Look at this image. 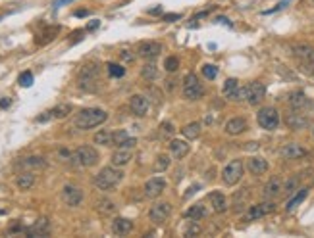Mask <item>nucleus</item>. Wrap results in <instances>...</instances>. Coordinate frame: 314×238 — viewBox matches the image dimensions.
<instances>
[{"instance_id": "obj_1", "label": "nucleus", "mask_w": 314, "mask_h": 238, "mask_svg": "<svg viewBox=\"0 0 314 238\" xmlns=\"http://www.w3.org/2000/svg\"><path fill=\"white\" fill-rule=\"evenodd\" d=\"M106 119H108V113H106L104 109H100V108H85V109H81V111L75 115V119H73V125H75L77 129H81V131H89V129L98 127V125H102Z\"/></svg>"}, {"instance_id": "obj_2", "label": "nucleus", "mask_w": 314, "mask_h": 238, "mask_svg": "<svg viewBox=\"0 0 314 238\" xmlns=\"http://www.w3.org/2000/svg\"><path fill=\"white\" fill-rule=\"evenodd\" d=\"M124 179V171L116 165H108V167H102L98 173L94 175L93 183L98 190H112L114 186H118Z\"/></svg>"}, {"instance_id": "obj_3", "label": "nucleus", "mask_w": 314, "mask_h": 238, "mask_svg": "<svg viewBox=\"0 0 314 238\" xmlns=\"http://www.w3.org/2000/svg\"><path fill=\"white\" fill-rule=\"evenodd\" d=\"M79 88L85 92H96L100 83V67L96 64H85L79 69Z\"/></svg>"}, {"instance_id": "obj_4", "label": "nucleus", "mask_w": 314, "mask_h": 238, "mask_svg": "<svg viewBox=\"0 0 314 238\" xmlns=\"http://www.w3.org/2000/svg\"><path fill=\"white\" fill-rule=\"evenodd\" d=\"M291 54H293V58L299 62L301 69L314 77V46H311V44H301V43L293 44Z\"/></svg>"}, {"instance_id": "obj_5", "label": "nucleus", "mask_w": 314, "mask_h": 238, "mask_svg": "<svg viewBox=\"0 0 314 238\" xmlns=\"http://www.w3.org/2000/svg\"><path fill=\"white\" fill-rule=\"evenodd\" d=\"M181 94L185 100H199L204 96V87L199 81V77L195 73H187L183 77V85H181Z\"/></svg>"}, {"instance_id": "obj_6", "label": "nucleus", "mask_w": 314, "mask_h": 238, "mask_svg": "<svg viewBox=\"0 0 314 238\" xmlns=\"http://www.w3.org/2000/svg\"><path fill=\"white\" fill-rule=\"evenodd\" d=\"M243 171H245V165L241 159H231L224 169H222V181H224L225 186H235L241 177H243Z\"/></svg>"}, {"instance_id": "obj_7", "label": "nucleus", "mask_w": 314, "mask_h": 238, "mask_svg": "<svg viewBox=\"0 0 314 238\" xmlns=\"http://www.w3.org/2000/svg\"><path fill=\"white\" fill-rule=\"evenodd\" d=\"M96 161H98V152L93 146H79L73 152V158H71V163H75L79 167H93Z\"/></svg>"}, {"instance_id": "obj_8", "label": "nucleus", "mask_w": 314, "mask_h": 238, "mask_svg": "<svg viewBox=\"0 0 314 238\" xmlns=\"http://www.w3.org/2000/svg\"><path fill=\"white\" fill-rule=\"evenodd\" d=\"M256 121H258V125H260L262 129H266V131L278 129V125H280V111L276 108H272V106L258 109Z\"/></svg>"}, {"instance_id": "obj_9", "label": "nucleus", "mask_w": 314, "mask_h": 238, "mask_svg": "<svg viewBox=\"0 0 314 238\" xmlns=\"http://www.w3.org/2000/svg\"><path fill=\"white\" fill-rule=\"evenodd\" d=\"M170 215H172V204L170 202H157L149 212V217L155 225H164L170 219Z\"/></svg>"}, {"instance_id": "obj_10", "label": "nucleus", "mask_w": 314, "mask_h": 238, "mask_svg": "<svg viewBox=\"0 0 314 238\" xmlns=\"http://www.w3.org/2000/svg\"><path fill=\"white\" fill-rule=\"evenodd\" d=\"M135 52H137V56H141L145 60H155L162 52V44L157 43V41H141L137 44Z\"/></svg>"}, {"instance_id": "obj_11", "label": "nucleus", "mask_w": 314, "mask_h": 238, "mask_svg": "<svg viewBox=\"0 0 314 238\" xmlns=\"http://www.w3.org/2000/svg\"><path fill=\"white\" fill-rule=\"evenodd\" d=\"M285 123L287 127L293 131H301L307 129L309 123H311V117L307 113H303V109H291L287 115H285Z\"/></svg>"}, {"instance_id": "obj_12", "label": "nucleus", "mask_w": 314, "mask_h": 238, "mask_svg": "<svg viewBox=\"0 0 314 238\" xmlns=\"http://www.w3.org/2000/svg\"><path fill=\"white\" fill-rule=\"evenodd\" d=\"M62 200L69 208H77L83 202V192H81V188H77L73 185H66L62 188Z\"/></svg>"}, {"instance_id": "obj_13", "label": "nucleus", "mask_w": 314, "mask_h": 238, "mask_svg": "<svg viewBox=\"0 0 314 238\" xmlns=\"http://www.w3.org/2000/svg\"><path fill=\"white\" fill-rule=\"evenodd\" d=\"M276 210V204L274 200H266L262 204H256V206H251L247 212V221H254V219H260V217L268 215Z\"/></svg>"}, {"instance_id": "obj_14", "label": "nucleus", "mask_w": 314, "mask_h": 238, "mask_svg": "<svg viewBox=\"0 0 314 238\" xmlns=\"http://www.w3.org/2000/svg\"><path fill=\"white\" fill-rule=\"evenodd\" d=\"M264 96H266V87L262 83L254 81V83L247 85V104L256 106V104H260L264 100Z\"/></svg>"}, {"instance_id": "obj_15", "label": "nucleus", "mask_w": 314, "mask_h": 238, "mask_svg": "<svg viewBox=\"0 0 314 238\" xmlns=\"http://www.w3.org/2000/svg\"><path fill=\"white\" fill-rule=\"evenodd\" d=\"M129 108H131V111H133L137 117H145V115L149 113V109H151V102H149V98L143 96V94H133V96L129 98Z\"/></svg>"}, {"instance_id": "obj_16", "label": "nucleus", "mask_w": 314, "mask_h": 238, "mask_svg": "<svg viewBox=\"0 0 314 238\" xmlns=\"http://www.w3.org/2000/svg\"><path fill=\"white\" fill-rule=\"evenodd\" d=\"M164 188H166V181L162 179V177H153V179H149L147 183H145V196L147 198H151V200H155L158 196L164 192Z\"/></svg>"}, {"instance_id": "obj_17", "label": "nucleus", "mask_w": 314, "mask_h": 238, "mask_svg": "<svg viewBox=\"0 0 314 238\" xmlns=\"http://www.w3.org/2000/svg\"><path fill=\"white\" fill-rule=\"evenodd\" d=\"M48 233H50V223H48L46 217L37 219L31 227L25 229V235H27V237H48Z\"/></svg>"}, {"instance_id": "obj_18", "label": "nucleus", "mask_w": 314, "mask_h": 238, "mask_svg": "<svg viewBox=\"0 0 314 238\" xmlns=\"http://www.w3.org/2000/svg\"><path fill=\"white\" fill-rule=\"evenodd\" d=\"M283 192V185H282V179L280 177H272L268 183L264 185V192L262 196L266 198V200H276V198H280Z\"/></svg>"}, {"instance_id": "obj_19", "label": "nucleus", "mask_w": 314, "mask_h": 238, "mask_svg": "<svg viewBox=\"0 0 314 238\" xmlns=\"http://www.w3.org/2000/svg\"><path fill=\"white\" fill-rule=\"evenodd\" d=\"M20 167H23L25 171H41L46 167V159L41 156H27L20 161Z\"/></svg>"}, {"instance_id": "obj_20", "label": "nucleus", "mask_w": 314, "mask_h": 238, "mask_svg": "<svg viewBox=\"0 0 314 238\" xmlns=\"http://www.w3.org/2000/svg\"><path fill=\"white\" fill-rule=\"evenodd\" d=\"M268 161L264 159V158H258V156H252V158H249L247 159V169L251 175H264L268 171Z\"/></svg>"}, {"instance_id": "obj_21", "label": "nucleus", "mask_w": 314, "mask_h": 238, "mask_svg": "<svg viewBox=\"0 0 314 238\" xmlns=\"http://www.w3.org/2000/svg\"><path fill=\"white\" fill-rule=\"evenodd\" d=\"M280 154H282L283 159H301V158L307 156V150H305L301 144H297V142H289V144H285V146L282 148Z\"/></svg>"}, {"instance_id": "obj_22", "label": "nucleus", "mask_w": 314, "mask_h": 238, "mask_svg": "<svg viewBox=\"0 0 314 238\" xmlns=\"http://www.w3.org/2000/svg\"><path fill=\"white\" fill-rule=\"evenodd\" d=\"M133 231V221L126 219V217H118L112 221V233L118 237H126Z\"/></svg>"}, {"instance_id": "obj_23", "label": "nucleus", "mask_w": 314, "mask_h": 238, "mask_svg": "<svg viewBox=\"0 0 314 238\" xmlns=\"http://www.w3.org/2000/svg\"><path fill=\"white\" fill-rule=\"evenodd\" d=\"M131 158H133V150H131V148H118V150L112 154L110 161H112V165H116V167H124V165H127V163L131 161Z\"/></svg>"}, {"instance_id": "obj_24", "label": "nucleus", "mask_w": 314, "mask_h": 238, "mask_svg": "<svg viewBox=\"0 0 314 238\" xmlns=\"http://www.w3.org/2000/svg\"><path fill=\"white\" fill-rule=\"evenodd\" d=\"M287 104H289L291 109H305L311 102H309V98H307V94H305L303 90H295V92L289 94Z\"/></svg>"}, {"instance_id": "obj_25", "label": "nucleus", "mask_w": 314, "mask_h": 238, "mask_svg": "<svg viewBox=\"0 0 314 238\" xmlns=\"http://www.w3.org/2000/svg\"><path fill=\"white\" fill-rule=\"evenodd\" d=\"M208 202H210V206H212V212H216V213H224L225 210H227V200H225V196L222 194V192H218V190H214V192L208 194Z\"/></svg>"}, {"instance_id": "obj_26", "label": "nucleus", "mask_w": 314, "mask_h": 238, "mask_svg": "<svg viewBox=\"0 0 314 238\" xmlns=\"http://www.w3.org/2000/svg\"><path fill=\"white\" fill-rule=\"evenodd\" d=\"M189 144L185 142V140H180V138H172L170 140V152H172V156L176 158V159H183L187 154H189Z\"/></svg>"}, {"instance_id": "obj_27", "label": "nucleus", "mask_w": 314, "mask_h": 238, "mask_svg": "<svg viewBox=\"0 0 314 238\" xmlns=\"http://www.w3.org/2000/svg\"><path fill=\"white\" fill-rule=\"evenodd\" d=\"M224 129L227 134L237 136V134H241L243 131H247V121H245L243 117H233V119H229V121L225 123Z\"/></svg>"}, {"instance_id": "obj_28", "label": "nucleus", "mask_w": 314, "mask_h": 238, "mask_svg": "<svg viewBox=\"0 0 314 238\" xmlns=\"http://www.w3.org/2000/svg\"><path fill=\"white\" fill-rule=\"evenodd\" d=\"M33 185H35V175L33 171H23L16 177V186L20 188V190H29V188H33Z\"/></svg>"}, {"instance_id": "obj_29", "label": "nucleus", "mask_w": 314, "mask_h": 238, "mask_svg": "<svg viewBox=\"0 0 314 238\" xmlns=\"http://www.w3.org/2000/svg\"><path fill=\"white\" fill-rule=\"evenodd\" d=\"M249 198H251V192H249V188H241L239 192H235V194H233V210H235L237 213L245 210V206H247Z\"/></svg>"}, {"instance_id": "obj_30", "label": "nucleus", "mask_w": 314, "mask_h": 238, "mask_svg": "<svg viewBox=\"0 0 314 238\" xmlns=\"http://www.w3.org/2000/svg\"><path fill=\"white\" fill-rule=\"evenodd\" d=\"M96 210H98L102 215H112V213H116L118 206H116V202L110 200V198H100V200L96 202Z\"/></svg>"}, {"instance_id": "obj_31", "label": "nucleus", "mask_w": 314, "mask_h": 238, "mask_svg": "<svg viewBox=\"0 0 314 238\" xmlns=\"http://www.w3.org/2000/svg\"><path fill=\"white\" fill-rule=\"evenodd\" d=\"M181 134H183L185 138H189V140H195V138H199V134H201V123H199V121L187 123V125L181 129Z\"/></svg>"}, {"instance_id": "obj_32", "label": "nucleus", "mask_w": 314, "mask_h": 238, "mask_svg": "<svg viewBox=\"0 0 314 238\" xmlns=\"http://www.w3.org/2000/svg\"><path fill=\"white\" fill-rule=\"evenodd\" d=\"M206 208L202 206V204H195V206H191L187 212H185V217H189L191 221H199V219H204L206 217Z\"/></svg>"}, {"instance_id": "obj_33", "label": "nucleus", "mask_w": 314, "mask_h": 238, "mask_svg": "<svg viewBox=\"0 0 314 238\" xmlns=\"http://www.w3.org/2000/svg\"><path fill=\"white\" fill-rule=\"evenodd\" d=\"M141 77H143L145 81H149V83L155 81L158 77V67L153 64V62H147V64L141 67Z\"/></svg>"}, {"instance_id": "obj_34", "label": "nucleus", "mask_w": 314, "mask_h": 238, "mask_svg": "<svg viewBox=\"0 0 314 238\" xmlns=\"http://www.w3.org/2000/svg\"><path fill=\"white\" fill-rule=\"evenodd\" d=\"M307 194H309V188H301V190H299V192H297V194L293 196L291 200L287 202L285 210H287V212H293V210H295V208H297V206H299V204H301V202L307 198Z\"/></svg>"}, {"instance_id": "obj_35", "label": "nucleus", "mask_w": 314, "mask_h": 238, "mask_svg": "<svg viewBox=\"0 0 314 238\" xmlns=\"http://www.w3.org/2000/svg\"><path fill=\"white\" fill-rule=\"evenodd\" d=\"M94 144H100V146H110L112 144V132L110 131H98L94 134Z\"/></svg>"}, {"instance_id": "obj_36", "label": "nucleus", "mask_w": 314, "mask_h": 238, "mask_svg": "<svg viewBox=\"0 0 314 238\" xmlns=\"http://www.w3.org/2000/svg\"><path fill=\"white\" fill-rule=\"evenodd\" d=\"M170 156L168 154H160L157 158V161H155V171L157 173H162V171H166L168 167H170Z\"/></svg>"}, {"instance_id": "obj_37", "label": "nucleus", "mask_w": 314, "mask_h": 238, "mask_svg": "<svg viewBox=\"0 0 314 238\" xmlns=\"http://www.w3.org/2000/svg\"><path fill=\"white\" fill-rule=\"evenodd\" d=\"M237 88H239V81H237V79H227L224 83V87H222V92L231 100V96L237 92Z\"/></svg>"}, {"instance_id": "obj_38", "label": "nucleus", "mask_w": 314, "mask_h": 238, "mask_svg": "<svg viewBox=\"0 0 314 238\" xmlns=\"http://www.w3.org/2000/svg\"><path fill=\"white\" fill-rule=\"evenodd\" d=\"M50 111H52V117L64 119V117H67V113H71V106L69 104H58L56 108H52Z\"/></svg>"}, {"instance_id": "obj_39", "label": "nucleus", "mask_w": 314, "mask_h": 238, "mask_svg": "<svg viewBox=\"0 0 314 238\" xmlns=\"http://www.w3.org/2000/svg\"><path fill=\"white\" fill-rule=\"evenodd\" d=\"M106 69H108V75L114 77V79H120V77H124V73H126V69L122 67L120 64H106Z\"/></svg>"}, {"instance_id": "obj_40", "label": "nucleus", "mask_w": 314, "mask_h": 238, "mask_svg": "<svg viewBox=\"0 0 314 238\" xmlns=\"http://www.w3.org/2000/svg\"><path fill=\"white\" fill-rule=\"evenodd\" d=\"M174 132H176V127H174L170 121L160 123V136H162V138H172Z\"/></svg>"}, {"instance_id": "obj_41", "label": "nucleus", "mask_w": 314, "mask_h": 238, "mask_svg": "<svg viewBox=\"0 0 314 238\" xmlns=\"http://www.w3.org/2000/svg\"><path fill=\"white\" fill-rule=\"evenodd\" d=\"M297 188H299V177H291V179H287V183L283 185V194L291 196Z\"/></svg>"}, {"instance_id": "obj_42", "label": "nucleus", "mask_w": 314, "mask_h": 238, "mask_svg": "<svg viewBox=\"0 0 314 238\" xmlns=\"http://www.w3.org/2000/svg\"><path fill=\"white\" fill-rule=\"evenodd\" d=\"M178 67H180V60H178L176 56H168V58L164 60V69H166L168 73L178 71Z\"/></svg>"}, {"instance_id": "obj_43", "label": "nucleus", "mask_w": 314, "mask_h": 238, "mask_svg": "<svg viewBox=\"0 0 314 238\" xmlns=\"http://www.w3.org/2000/svg\"><path fill=\"white\" fill-rule=\"evenodd\" d=\"M127 138H129V136H127V132H126V131H116V132H112V144L114 146H122Z\"/></svg>"}, {"instance_id": "obj_44", "label": "nucleus", "mask_w": 314, "mask_h": 238, "mask_svg": "<svg viewBox=\"0 0 314 238\" xmlns=\"http://www.w3.org/2000/svg\"><path fill=\"white\" fill-rule=\"evenodd\" d=\"M202 75L206 77V79H216V75H218V67L216 65H212V64H206V65H202Z\"/></svg>"}, {"instance_id": "obj_45", "label": "nucleus", "mask_w": 314, "mask_h": 238, "mask_svg": "<svg viewBox=\"0 0 314 238\" xmlns=\"http://www.w3.org/2000/svg\"><path fill=\"white\" fill-rule=\"evenodd\" d=\"M195 235H201V227H199L195 221H191L189 227L183 231V237H195Z\"/></svg>"}, {"instance_id": "obj_46", "label": "nucleus", "mask_w": 314, "mask_h": 238, "mask_svg": "<svg viewBox=\"0 0 314 238\" xmlns=\"http://www.w3.org/2000/svg\"><path fill=\"white\" fill-rule=\"evenodd\" d=\"M20 85L22 87H31L33 85V73L31 71H23L20 75Z\"/></svg>"}, {"instance_id": "obj_47", "label": "nucleus", "mask_w": 314, "mask_h": 238, "mask_svg": "<svg viewBox=\"0 0 314 238\" xmlns=\"http://www.w3.org/2000/svg\"><path fill=\"white\" fill-rule=\"evenodd\" d=\"M120 56H122V60H124V62H133L135 60V54H131L129 50H122V52H120Z\"/></svg>"}, {"instance_id": "obj_48", "label": "nucleus", "mask_w": 314, "mask_h": 238, "mask_svg": "<svg viewBox=\"0 0 314 238\" xmlns=\"http://www.w3.org/2000/svg\"><path fill=\"white\" fill-rule=\"evenodd\" d=\"M180 18H181V14H164V16H162L164 22H176V20H180Z\"/></svg>"}, {"instance_id": "obj_49", "label": "nucleus", "mask_w": 314, "mask_h": 238, "mask_svg": "<svg viewBox=\"0 0 314 238\" xmlns=\"http://www.w3.org/2000/svg\"><path fill=\"white\" fill-rule=\"evenodd\" d=\"M10 104H12V100H10V98H2V100H0V108H8Z\"/></svg>"}, {"instance_id": "obj_50", "label": "nucleus", "mask_w": 314, "mask_h": 238, "mask_svg": "<svg viewBox=\"0 0 314 238\" xmlns=\"http://www.w3.org/2000/svg\"><path fill=\"white\" fill-rule=\"evenodd\" d=\"M75 16H77V18H83V16H89V10H77V12H75Z\"/></svg>"}, {"instance_id": "obj_51", "label": "nucleus", "mask_w": 314, "mask_h": 238, "mask_svg": "<svg viewBox=\"0 0 314 238\" xmlns=\"http://www.w3.org/2000/svg\"><path fill=\"white\" fill-rule=\"evenodd\" d=\"M160 12H162V8H155V10H151V14H153V16H157V14H160Z\"/></svg>"}, {"instance_id": "obj_52", "label": "nucleus", "mask_w": 314, "mask_h": 238, "mask_svg": "<svg viewBox=\"0 0 314 238\" xmlns=\"http://www.w3.org/2000/svg\"><path fill=\"white\" fill-rule=\"evenodd\" d=\"M96 27H98V22H93L89 27H87V29H96Z\"/></svg>"}, {"instance_id": "obj_53", "label": "nucleus", "mask_w": 314, "mask_h": 238, "mask_svg": "<svg viewBox=\"0 0 314 238\" xmlns=\"http://www.w3.org/2000/svg\"><path fill=\"white\" fill-rule=\"evenodd\" d=\"M66 2H73V0H58V2H56V6H60V4H66Z\"/></svg>"}]
</instances>
